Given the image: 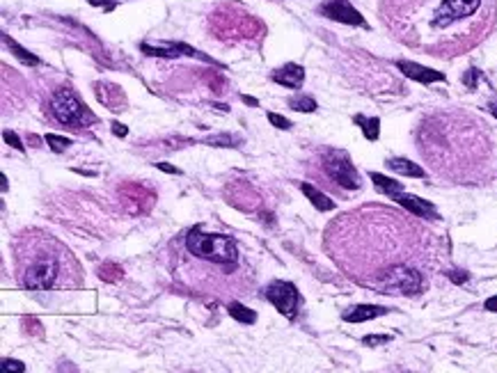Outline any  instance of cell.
Here are the masks:
<instances>
[{
  "mask_svg": "<svg viewBox=\"0 0 497 373\" xmlns=\"http://www.w3.org/2000/svg\"><path fill=\"white\" fill-rule=\"evenodd\" d=\"M65 261H69V252L53 239L32 241L30 252L19 254V280L28 291L56 289L62 280Z\"/></svg>",
  "mask_w": 497,
  "mask_h": 373,
  "instance_id": "cell-1",
  "label": "cell"
},
{
  "mask_svg": "<svg viewBox=\"0 0 497 373\" xmlns=\"http://www.w3.org/2000/svg\"><path fill=\"white\" fill-rule=\"evenodd\" d=\"M186 250L195 259L231 270L238 261V245L224 234H209L197 225L186 234Z\"/></svg>",
  "mask_w": 497,
  "mask_h": 373,
  "instance_id": "cell-2",
  "label": "cell"
},
{
  "mask_svg": "<svg viewBox=\"0 0 497 373\" xmlns=\"http://www.w3.org/2000/svg\"><path fill=\"white\" fill-rule=\"evenodd\" d=\"M51 112L60 124L71 128H80L87 121H94L90 110L78 99V94L69 90V87H60V90L51 94Z\"/></svg>",
  "mask_w": 497,
  "mask_h": 373,
  "instance_id": "cell-3",
  "label": "cell"
},
{
  "mask_svg": "<svg viewBox=\"0 0 497 373\" xmlns=\"http://www.w3.org/2000/svg\"><path fill=\"white\" fill-rule=\"evenodd\" d=\"M378 287L383 289V293L415 296V293H419L421 287H424V280H421L419 270L397 263V266H390L387 270H383V273H380Z\"/></svg>",
  "mask_w": 497,
  "mask_h": 373,
  "instance_id": "cell-4",
  "label": "cell"
},
{
  "mask_svg": "<svg viewBox=\"0 0 497 373\" xmlns=\"http://www.w3.org/2000/svg\"><path fill=\"white\" fill-rule=\"evenodd\" d=\"M323 169L339 188H344V191H358V188L362 186L356 165L351 163L349 154L342 152V149H328V152H325Z\"/></svg>",
  "mask_w": 497,
  "mask_h": 373,
  "instance_id": "cell-5",
  "label": "cell"
},
{
  "mask_svg": "<svg viewBox=\"0 0 497 373\" xmlns=\"http://www.w3.org/2000/svg\"><path fill=\"white\" fill-rule=\"evenodd\" d=\"M266 298L268 302H273V307L287 318H294L298 311V304H301V293H298L296 284L284 282V280L270 282L266 287Z\"/></svg>",
  "mask_w": 497,
  "mask_h": 373,
  "instance_id": "cell-6",
  "label": "cell"
},
{
  "mask_svg": "<svg viewBox=\"0 0 497 373\" xmlns=\"http://www.w3.org/2000/svg\"><path fill=\"white\" fill-rule=\"evenodd\" d=\"M481 0H442L440 8L433 14V28H449L461 19L472 16L479 10Z\"/></svg>",
  "mask_w": 497,
  "mask_h": 373,
  "instance_id": "cell-7",
  "label": "cell"
},
{
  "mask_svg": "<svg viewBox=\"0 0 497 373\" xmlns=\"http://www.w3.org/2000/svg\"><path fill=\"white\" fill-rule=\"evenodd\" d=\"M319 14L325 19H332V21L337 23L356 25V28H369L365 16L353 8L349 0H323V3L319 5Z\"/></svg>",
  "mask_w": 497,
  "mask_h": 373,
  "instance_id": "cell-8",
  "label": "cell"
},
{
  "mask_svg": "<svg viewBox=\"0 0 497 373\" xmlns=\"http://www.w3.org/2000/svg\"><path fill=\"white\" fill-rule=\"evenodd\" d=\"M142 53H147V56H154V58H179V56H190V58H200L204 62H211V58H207L204 53L190 49L186 44H159V46H152V44H140Z\"/></svg>",
  "mask_w": 497,
  "mask_h": 373,
  "instance_id": "cell-9",
  "label": "cell"
},
{
  "mask_svg": "<svg viewBox=\"0 0 497 373\" xmlns=\"http://www.w3.org/2000/svg\"><path fill=\"white\" fill-rule=\"evenodd\" d=\"M397 69L404 73V76H408L411 80H417V83H421V85L442 83V80H445V73L442 71L428 69V67H421L417 62H408V60H399Z\"/></svg>",
  "mask_w": 497,
  "mask_h": 373,
  "instance_id": "cell-10",
  "label": "cell"
},
{
  "mask_svg": "<svg viewBox=\"0 0 497 373\" xmlns=\"http://www.w3.org/2000/svg\"><path fill=\"white\" fill-rule=\"evenodd\" d=\"M397 204H401L406 208V211H411L413 215H417V218H424V220H435L440 218L438 215V208H435L431 202L421 200V197H415V195H406V193H399L392 197Z\"/></svg>",
  "mask_w": 497,
  "mask_h": 373,
  "instance_id": "cell-11",
  "label": "cell"
},
{
  "mask_svg": "<svg viewBox=\"0 0 497 373\" xmlns=\"http://www.w3.org/2000/svg\"><path fill=\"white\" fill-rule=\"evenodd\" d=\"M270 78H273L277 85L289 87V90H301L305 83V69L301 64L289 62V64L280 67V69H275Z\"/></svg>",
  "mask_w": 497,
  "mask_h": 373,
  "instance_id": "cell-12",
  "label": "cell"
},
{
  "mask_svg": "<svg viewBox=\"0 0 497 373\" xmlns=\"http://www.w3.org/2000/svg\"><path fill=\"white\" fill-rule=\"evenodd\" d=\"M387 314L385 307H378V304H358V307H351L344 314L346 323H365V321H373V318Z\"/></svg>",
  "mask_w": 497,
  "mask_h": 373,
  "instance_id": "cell-13",
  "label": "cell"
},
{
  "mask_svg": "<svg viewBox=\"0 0 497 373\" xmlns=\"http://www.w3.org/2000/svg\"><path fill=\"white\" fill-rule=\"evenodd\" d=\"M387 167L392 169V172H397L401 176H417V179H424L426 172L421 169L417 163H413V160H408V158H390L387 160Z\"/></svg>",
  "mask_w": 497,
  "mask_h": 373,
  "instance_id": "cell-14",
  "label": "cell"
},
{
  "mask_svg": "<svg viewBox=\"0 0 497 373\" xmlns=\"http://www.w3.org/2000/svg\"><path fill=\"white\" fill-rule=\"evenodd\" d=\"M301 191L305 193V197L314 204V208H319V211H332V208H335V202H332L328 195H323L321 191H316L312 183H301Z\"/></svg>",
  "mask_w": 497,
  "mask_h": 373,
  "instance_id": "cell-15",
  "label": "cell"
},
{
  "mask_svg": "<svg viewBox=\"0 0 497 373\" xmlns=\"http://www.w3.org/2000/svg\"><path fill=\"white\" fill-rule=\"evenodd\" d=\"M369 176H371L373 186H376L383 195H387V197H394V195L404 193V183L401 181H394V179H390V176H383L378 172H371Z\"/></svg>",
  "mask_w": 497,
  "mask_h": 373,
  "instance_id": "cell-16",
  "label": "cell"
},
{
  "mask_svg": "<svg viewBox=\"0 0 497 373\" xmlns=\"http://www.w3.org/2000/svg\"><path fill=\"white\" fill-rule=\"evenodd\" d=\"M353 121L362 128V133H365V138L369 140V142H376L378 140V135H380V119L378 117H365V115H356L353 117Z\"/></svg>",
  "mask_w": 497,
  "mask_h": 373,
  "instance_id": "cell-17",
  "label": "cell"
},
{
  "mask_svg": "<svg viewBox=\"0 0 497 373\" xmlns=\"http://www.w3.org/2000/svg\"><path fill=\"white\" fill-rule=\"evenodd\" d=\"M227 311H229V316L234 318V321L243 323V325H250V323H255V321H257V314H255V311H253V309H248V307H245V304H241V302H229Z\"/></svg>",
  "mask_w": 497,
  "mask_h": 373,
  "instance_id": "cell-18",
  "label": "cell"
},
{
  "mask_svg": "<svg viewBox=\"0 0 497 373\" xmlns=\"http://www.w3.org/2000/svg\"><path fill=\"white\" fill-rule=\"evenodd\" d=\"M3 42L8 44V49H10L12 53H14V56H16L19 60H21L23 64H30V67H37V64H39V58H37V56H32V53H28V51L23 49V46H19L10 35H3Z\"/></svg>",
  "mask_w": 497,
  "mask_h": 373,
  "instance_id": "cell-19",
  "label": "cell"
},
{
  "mask_svg": "<svg viewBox=\"0 0 497 373\" xmlns=\"http://www.w3.org/2000/svg\"><path fill=\"white\" fill-rule=\"evenodd\" d=\"M289 108L296 112H314L316 110V101L312 97H303V94H298V97H291L289 99Z\"/></svg>",
  "mask_w": 497,
  "mask_h": 373,
  "instance_id": "cell-20",
  "label": "cell"
},
{
  "mask_svg": "<svg viewBox=\"0 0 497 373\" xmlns=\"http://www.w3.org/2000/svg\"><path fill=\"white\" fill-rule=\"evenodd\" d=\"M46 145H49L56 154H62V152H67V149H69L71 140H69V138H62V135L49 133V135H46Z\"/></svg>",
  "mask_w": 497,
  "mask_h": 373,
  "instance_id": "cell-21",
  "label": "cell"
},
{
  "mask_svg": "<svg viewBox=\"0 0 497 373\" xmlns=\"http://www.w3.org/2000/svg\"><path fill=\"white\" fill-rule=\"evenodd\" d=\"M3 140H5V142H8V145H10V147H14V149H16V152H21V154L25 152V147H23V142H21V140H19V135H16V133H12V131H5V133H3Z\"/></svg>",
  "mask_w": 497,
  "mask_h": 373,
  "instance_id": "cell-22",
  "label": "cell"
},
{
  "mask_svg": "<svg viewBox=\"0 0 497 373\" xmlns=\"http://www.w3.org/2000/svg\"><path fill=\"white\" fill-rule=\"evenodd\" d=\"M390 341H392L390 335H367L362 339L365 346H380V344H390Z\"/></svg>",
  "mask_w": 497,
  "mask_h": 373,
  "instance_id": "cell-23",
  "label": "cell"
},
{
  "mask_svg": "<svg viewBox=\"0 0 497 373\" xmlns=\"http://www.w3.org/2000/svg\"><path fill=\"white\" fill-rule=\"evenodd\" d=\"M268 121L273 124L275 128H291V121L287 117H282V115H277V112H268Z\"/></svg>",
  "mask_w": 497,
  "mask_h": 373,
  "instance_id": "cell-24",
  "label": "cell"
},
{
  "mask_svg": "<svg viewBox=\"0 0 497 373\" xmlns=\"http://www.w3.org/2000/svg\"><path fill=\"white\" fill-rule=\"evenodd\" d=\"M3 371H19V373H23L25 371V364L23 362H19V359H3Z\"/></svg>",
  "mask_w": 497,
  "mask_h": 373,
  "instance_id": "cell-25",
  "label": "cell"
},
{
  "mask_svg": "<svg viewBox=\"0 0 497 373\" xmlns=\"http://www.w3.org/2000/svg\"><path fill=\"white\" fill-rule=\"evenodd\" d=\"M92 8H104V12H113L117 8V0H90Z\"/></svg>",
  "mask_w": 497,
  "mask_h": 373,
  "instance_id": "cell-26",
  "label": "cell"
},
{
  "mask_svg": "<svg viewBox=\"0 0 497 373\" xmlns=\"http://www.w3.org/2000/svg\"><path fill=\"white\" fill-rule=\"evenodd\" d=\"M447 277H449V280H452L454 284H465L470 275H467V273H463V270H449Z\"/></svg>",
  "mask_w": 497,
  "mask_h": 373,
  "instance_id": "cell-27",
  "label": "cell"
},
{
  "mask_svg": "<svg viewBox=\"0 0 497 373\" xmlns=\"http://www.w3.org/2000/svg\"><path fill=\"white\" fill-rule=\"evenodd\" d=\"M234 142V138H229V135H218V138H211L209 140V145H218V147H236V145H231Z\"/></svg>",
  "mask_w": 497,
  "mask_h": 373,
  "instance_id": "cell-28",
  "label": "cell"
},
{
  "mask_svg": "<svg viewBox=\"0 0 497 373\" xmlns=\"http://www.w3.org/2000/svg\"><path fill=\"white\" fill-rule=\"evenodd\" d=\"M476 80H479V71L476 69H470L467 73H465V78H463V83H465L470 90H474L476 87Z\"/></svg>",
  "mask_w": 497,
  "mask_h": 373,
  "instance_id": "cell-29",
  "label": "cell"
},
{
  "mask_svg": "<svg viewBox=\"0 0 497 373\" xmlns=\"http://www.w3.org/2000/svg\"><path fill=\"white\" fill-rule=\"evenodd\" d=\"M113 133L117 135V138H126V133H128V128L124 124H119V121H113Z\"/></svg>",
  "mask_w": 497,
  "mask_h": 373,
  "instance_id": "cell-30",
  "label": "cell"
},
{
  "mask_svg": "<svg viewBox=\"0 0 497 373\" xmlns=\"http://www.w3.org/2000/svg\"><path fill=\"white\" fill-rule=\"evenodd\" d=\"M156 167L163 169V172H167V174H181L174 165H167V163H156Z\"/></svg>",
  "mask_w": 497,
  "mask_h": 373,
  "instance_id": "cell-31",
  "label": "cell"
},
{
  "mask_svg": "<svg viewBox=\"0 0 497 373\" xmlns=\"http://www.w3.org/2000/svg\"><path fill=\"white\" fill-rule=\"evenodd\" d=\"M483 307H486L488 311H497V296L488 298V300H486V304H483Z\"/></svg>",
  "mask_w": 497,
  "mask_h": 373,
  "instance_id": "cell-32",
  "label": "cell"
},
{
  "mask_svg": "<svg viewBox=\"0 0 497 373\" xmlns=\"http://www.w3.org/2000/svg\"><path fill=\"white\" fill-rule=\"evenodd\" d=\"M243 104H248V106H259V101H257V99H253V97H245V94H243Z\"/></svg>",
  "mask_w": 497,
  "mask_h": 373,
  "instance_id": "cell-33",
  "label": "cell"
},
{
  "mask_svg": "<svg viewBox=\"0 0 497 373\" xmlns=\"http://www.w3.org/2000/svg\"><path fill=\"white\" fill-rule=\"evenodd\" d=\"M488 110H490V115H493V117L497 119V104H490V106H488Z\"/></svg>",
  "mask_w": 497,
  "mask_h": 373,
  "instance_id": "cell-34",
  "label": "cell"
},
{
  "mask_svg": "<svg viewBox=\"0 0 497 373\" xmlns=\"http://www.w3.org/2000/svg\"><path fill=\"white\" fill-rule=\"evenodd\" d=\"M3 193H8V176L3 174Z\"/></svg>",
  "mask_w": 497,
  "mask_h": 373,
  "instance_id": "cell-35",
  "label": "cell"
}]
</instances>
